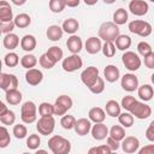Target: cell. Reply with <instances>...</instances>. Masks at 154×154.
I'll list each match as a JSON object with an SVG mask.
<instances>
[{"label": "cell", "instance_id": "44", "mask_svg": "<svg viewBox=\"0 0 154 154\" xmlns=\"http://www.w3.org/2000/svg\"><path fill=\"white\" fill-rule=\"evenodd\" d=\"M16 120V116H14V112L7 109L5 113L0 114V122L4 124V125H12Z\"/></svg>", "mask_w": 154, "mask_h": 154}, {"label": "cell", "instance_id": "56", "mask_svg": "<svg viewBox=\"0 0 154 154\" xmlns=\"http://www.w3.org/2000/svg\"><path fill=\"white\" fill-rule=\"evenodd\" d=\"M66 1V6L69 7H77L81 2V0H65Z\"/></svg>", "mask_w": 154, "mask_h": 154}, {"label": "cell", "instance_id": "54", "mask_svg": "<svg viewBox=\"0 0 154 154\" xmlns=\"http://www.w3.org/2000/svg\"><path fill=\"white\" fill-rule=\"evenodd\" d=\"M143 58H144V65L148 69H154V52L149 53L148 55H146Z\"/></svg>", "mask_w": 154, "mask_h": 154}, {"label": "cell", "instance_id": "14", "mask_svg": "<svg viewBox=\"0 0 154 154\" xmlns=\"http://www.w3.org/2000/svg\"><path fill=\"white\" fill-rule=\"evenodd\" d=\"M129 10L132 14L141 17L148 13L149 6L144 0H131L129 2Z\"/></svg>", "mask_w": 154, "mask_h": 154}, {"label": "cell", "instance_id": "38", "mask_svg": "<svg viewBox=\"0 0 154 154\" xmlns=\"http://www.w3.org/2000/svg\"><path fill=\"white\" fill-rule=\"evenodd\" d=\"M38 113L41 117H48L54 114V105L49 102H42L38 106Z\"/></svg>", "mask_w": 154, "mask_h": 154}, {"label": "cell", "instance_id": "43", "mask_svg": "<svg viewBox=\"0 0 154 154\" xmlns=\"http://www.w3.org/2000/svg\"><path fill=\"white\" fill-rule=\"evenodd\" d=\"M10 142H11L10 132L5 126H1L0 128V148H6L10 144Z\"/></svg>", "mask_w": 154, "mask_h": 154}, {"label": "cell", "instance_id": "23", "mask_svg": "<svg viewBox=\"0 0 154 154\" xmlns=\"http://www.w3.org/2000/svg\"><path fill=\"white\" fill-rule=\"evenodd\" d=\"M63 34H64V30L59 25H51V26H48V29L46 31L47 38L51 40V41H53V42L59 41L63 37Z\"/></svg>", "mask_w": 154, "mask_h": 154}, {"label": "cell", "instance_id": "40", "mask_svg": "<svg viewBox=\"0 0 154 154\" xmlns=\"http://www.w3.org/2000/svg\"><path fill=\"white\" fill-rule=\"evenodd\" d=\"M4 63H5V65L8 66V67H14V66H17L18 63H19V57H18L17 53L10 52V53H7V54L5 55Z\"/></svg>", "mask_w": 154, "mask_h": 154}, {"label": "cell", "instance_id": "53", "mask_svg": "<svg viewBox=\"0 0 154 154\" xmlns=\"http://www.w3.org/2000/svg\"><path fill=\"white\" fill-rule=\"evenodd\" d=\"M146 137H147L148 141L154 142V120H152L150 124H149V126L147 128V130H146Z\"/></svg>", "mask_w": 154, "mask_h": 154}, {"label": "cell", "instance_id": "21", "mask_svg": "<svg viewBox=\"0 0 154 154\" xmlns=\"http://www.w3.org/2000/svg\"><path fill=\"white\" fill-rule=\"evenodd\" d=\"M13 20V13L10 4L5 0L0 1V22H11Z\"/></svg>", "mask_w": 154, "mask_h": 154}, {"label": "cell", "instance_id": "18", "mask_svg": "<svg viewBox=\"0 0 154 154\" xmlns=\"http://www.w3.org/2000/svg\"><path fill=\"white\" fill-rule=\"evenodd\" d=\"M66 47H67V49L72 53V54H77V53H79L81 51H82V47H83V42H82V40H81V37L79 36H77V35H71L69 38H67V41H66Z\"/></svg>", "mask_w": 154, "mask_h": 154}, {"label": "cell", "instance_id": "15", "mask_svg": "<svg viewBox=\"0 0 154 154\" xmlns=\"http://www.w3.org/2000/svg\"><path fill=\"white\" fill-rule=\"evenodd\" d=\"M90 132H91L93 138L96 141H102L107 138V136L109 135V130L103 123H95V125L91 126Z\"/></svg>", "mask_w": 154, "mask_h": 154}, {"label": "cell", "instance_id": "61", "mask_svg": "<svg viewBox=\"0 0 154 154\" xmlns=\"http://www.w3.org/2000/svg\"><path fill=\"white\" fill-rule=\"evenodd\" d=\"M45 153H46V150H41V149H38L36 152V154H45Z\"/></svg>", "mask_w": 154, "mask_h": 154}, {"label": "cell", "instance_id": "46", "mask_svg": "<svg viewBox=\"0 0 154 154\" xmlns=\"http://www.w3.org/2000/svg\"><path fill=\"white\" fill-rule=\"evenodd\" d=\"M89 90H90L93 94H101V93L105 90V81H103L101 77H99V78L96 79V82H95L91 87H89Z\"/></svg>", "mask_w": 154, "mask_h": 154}, {"label": "cell", "instance_id": "22", "mask_svg": "<svg viewBox=\"0 0 154 154\" xmlns=\"http://www.w3.org/2000/svg\"><path fill=\"white\" fill-rule=\"evenodd\" d=\"M88 117L94 123H103L106 119V112L101 107H93L89 109Z\"/></svg>", "mask_w": 154, "mask_h": 154}, {"label": "cell", "instance_id": "10", "mask_svg": "<svg viewBox=\"0 0 154 154\" xmlns=\"http://www.w3.org/2000/svg\"><path fill=\"white\" fill-rule=\"evenodd\" d=\"M99 77H100V76H99V69L95 67V66H88V67H87L85 70H83L82 73H81V81H82L83 84L87 85L88 88L91 87V85L96 82V79H97Z\"/></svg>", "mask_w": 154, "mask_h": 154}, {"label": "cell", "instance_id": "9", "mask_svg": "<svg viewBox=\"0 0 154 154\" xmlns=\"http://www.w3.org/2000/svg\"><path fill=\"white\" fill-rule=\"evenodd\" d=\"M83 65V61H82V58L78 55V54H71L69 55L67 58H65L63 60V70L66 71V72H73V71H77L82 67Z\"/></svg>", "mask_w": 154, "mask_h": 154}, {"label": "cell", "instance_id": "6", "mask_svg": "<svg viewBox=\"0 0 154 154\" xmlns=\"http://www.w3.org/2000/svg\"><path fill=\"white\" fill-rule=\"evenodd\" d=\"M122 61L125 69H128L129 71H137L142 64L140 57L135 52H131V51H125V53L122 57Z\"/></svg>", "mask_w": 154, "mask_h": 154}, {"label": "cell", "instance_id": "36", "mask_svg": "<svg viewBox=\"0 0 154 154\" xmlns=\"http://www.w3.org/2000/svg\"><path fill=\"white\" fill-rule=\"evenodd\" d=\"M111 137H113L114 140L117 141H122L124 137H125V130H124V126H120V125H113L111 129H109V135Z\"/></svg>", "mask_w": 154, "mask_h": 154}, {"label": "cell", "instance_id": "35", "mask_svg": "<svg viewBox=\"0 0 154 154\" xmlns=\"http://www.w3.org/2000/svg\"><path fill=\"white\" fill-rule=\"evenodd\" d=\"M118 120H119L120 125L124 126V128H131L134 125V116L129 111L120 113L118 116Z\"/></svg>", "mask_w": 154, "mask_h": 154}, {"label": "cell", "instance_id": "58", "mask_svg": "<svg viewBox=\"0 0 154 154\" xmlns=\"http://www.w3.org/2000/svg\"><path fill=\"white\" fill-rule=\"evenodd\" d=\"M8 108L5 106V103L4 102H0V114H2V113H5L6 111H7Z\"/></svg>", "mask_w": 154, "mask_h": 154}, {"label": "cell", "instance_id": "55", "mask_svg": "<svg viewBox=\"0 0 154 154\" xmlns=\"http://www.w3.org/2000/svg\"><path fill=\"white\" fill-rule=\"evenodd\" d=\"M140 154H154V144H147L143 148L138 149Z\"/></svg>", "mask_w": 154, "mask_h": 154}, {"label": "cell", "instance_id": "62", "mask_svg": "<svg viewBox=\"0 0 154 154\" xmlns=\"http://www.w3.org/2000/svg\"><path fill=\"white\" fill-rule=\"evenodd\" d=\"M150 79H152V83H153V84H154V73H153V75H152V76H150Z\"/></svg>", "mask_w": 154, "mask_h": 154}, {"label": "cell", "instance_id": "34", "mask_svg": "<svg viewBox=\"0 0 154 154\" xmlns=\"http://www.w3.org/2000/svg\"><path fill=\"white\" fill-rule=\"evenodd\" d=\"M37 64V58L34 55V54H25L20 58V65L24 67V69H32L35 67Z\"/></svg>", "mask_w": 154, "mask_h": 154}, {"label": "cell", "instance_id": "26", "mask_svg": "<svg viewBox=\"0 0 154 154\" xmlns=\"http://www.w3.org/2000/svg\"><path fill=\"white\" fill-rule=\"evenodd\" d=\"M137 94H138L140 99L146 102V101L152 100L153 94H154V90H153V87L150 84H143V85H141V87L137 88Z\"/></svg>", "mask_w": 154, "mask_h": 154}, {"label": "cell", "instance_id": "19", "mask_svg": "<svg viewBox=\"0 0 154 154\" xmlns=\"http://www.w3.org/2000/svg\"><path fill=\"white\" fill-rule=\"evenodd\" d=\"M85 51L89 54H96L102 49V43H101V38L100 37H95L91 36L85 41Z\"/></svg>", "mask_w": 154, "mask_h": 154}, {"label": "cell", "instance_id": "29", "mask_svg": "<svg viewBox=\"0 0 154 154\" xmlns=\"http://www.w3.org/2000/svg\"><path fill=\"white\" fill-rule=\"evenodd\" d=\"M120 108L122 106L116 100H108L105 106V111L109 117H118L120 114Z\"/></svg>", "mask_w": 154, "mask_h": 154}, {"label": "cell", "instance_id": "51", "mask_svg": "<svg viewBox=\"0 0 154 154\" xmlns=\"http://www.w3.org/2000/svg\"><path fill=\"white\" fill-rule=\"evenodd\" d=\"M14 26H16V24H14L13 20H11V22H0V30L5 35L12 32V30L14 29Z\"/></svg>", "mask_w": 154, "mask_h": 154}, {"label": "cell", "instance_id": "47", "mask_svg": "<svg viewBox=\"0 0 154 154\" xmlns=\"http://www.w3.org/2000/svg\"><path fill=\"white\" fill-rule=\"evenodd\" d=\"M137 51H138V53H140L142 57H146V55H148L149 53L153 52V51H152V46H150L148 42H146V41H141V42L137 45Z\"/></svg>", "mask_w": 154, "mask_h": 154}, {"label": "cell", "instance_id": "57", "mask_svg": "<svg viewBox=\"0 0 154 154\" xmlns=\"http://www.w3.org/2000/svg\"><path fill=\"white\" fill-rule=\"evenodd\" d=\"M16 6H22V5H24L25 2H26V0H11Z\"/></svg>", "mask_w": 154, "mask_h": 154}, {"label": "cell", "instance_id": "60", "mask_svg": "<svg viewBox=\"0 0 154 154\" xmlns=\"http://www.w3.org/2000/svg\"><path fill=\"white\" fill-rule=\"evenodd\" d=\"M103 2H105V4H107V5H111V4L116 2V0H103Z\"/></svg>", "mask_w": 154, "mask_h": 154}, {"label": "cell", "instance_id": "59", "mask_svg": "<svg viewBox=\"0 0 154 154\" xmlns=\"http://www.w3.org/2000/svg\"><path fill=\"white\" fill-rule=\"evenodd\" d=\"M83 1H84L85 5H88V6H93V5H95L99 0H83Z\"/></svg>", "mask_w": 154, "mask_h": 154}, {"label": "cell", "instance_id": "25", "mask_svg": "<svg viewBox=\"0 0 154 154\" xmlns=\"http://www.w3.org/2000/svg\"><path fill=\"white\" fill-rule=\"evenodd\" d=\"M20 47L25 52H32L36 48V38L34 35H24L20 40Z\"/></svg>", "mask_w": 154, "mask_h": 154}, {"label": "cell", "instance_id": "42", "mask_svg": "<svg viewBox=\"0 0 154 154\" xmlns=\"http://www.w3.org/2000/svg\"><path fill=\"white\" fill-rule=\"evenodd\" d=\"M40 143H41V138L36 134H31L26 138V147L29 149H31V150H36L40 147Z\"/></svg>", "mask_w": 154, "mask_h": 154}, {"label": "cell", "instance_id": "8", "mask_svg": "<svg viewBox=\"0 0 154 154\" xmlns=\"http://www.w3.org/2000/svg\"><path fill=\"white\" fill-rule=\"evenodd\" d=\"M73 101L67 95H60L54 102V114L55 116H64L66 112L72 107Z\"/></svg>", "mask_w": 154, "mask_h": 154}, {"label": "cell", "instance_id": "11", "mask_svg": "<svg viewBox=\"0 0 154 154\" xmlns=\"http://www.w3.org/2000/svg\"><path fill=\"white\" fill-rule=\"evenodd\" d=\"M120 147H122L124 153L132 154V153L138 152V149H140V141L135 136H125L122 140Z\"/></svg>", "mask_w": 154, "mask_h": 154}, {"label": "cell", "instance_id": "27", "mask_svg": "<svg viewBox=\"0 0 154 154\" xmlns=\"http://www.w3.org/2000/svg\"><path fill=\"white\" fill-rule=\"evenodd\" d=\"M22 93L18 90V89H11V90H7L6 91V95H5V99H6V102L10 103V105H19L20 101H22Z\"/></svg>", "mask_w": 154, "mask_h": 154}, {"label": "cell", "instance_id": "24", "mask_svg": "<svg viewBox=\"0 0 154 154\" xmlns=\"http://www.w3.org/2000/svg\"><path fill=\"white\" fill-rule=\"evenodd\" d=\"M2 45H4V47H5L6 49L12 51V49H14V48L18 47V45H19V37H18L16 34H13V32L6 34V35L4 36Z\"/></svg>", "mask_w": 154, "mask_h": 154}, {"label": "cell", "instance_id": "32", "mask_svg": "<svg viewBox=\"0 0 154 154\" xmlns=\"http://www.w3.org/2000/svg\"><path fill=\"white\" fill-rule=\"evenodd\" d=\"M128 18H129V14H128V11L125 8H118L116 10V12L113 13V22L117 24V25H123L128 22Z\"/></svg>", "mask_w": 154, "mask_h": 154}, {"label": "cell", "instance_id": "52", "mask_svg": "<svg viewBox=\"0 0 154 154\" xmlns=\"http://www.w3.org/2000/svg\"><path fill=\"white\" fill-rule=\"evenodd\" d=\"M106 143H107V146L112 149V152L118 150V149H119V147H120L119 141L114 140V138H113V137H111V136H107V138H106Z\"/></svg>", "mask_w": 154, "mask_h": 154}, {"label": "cell", "instance_id": "2", "mask_svg": "<svg viewBox=\"0 0 154 154\" xmlns=\"http://www.w3.org/2000/svg\"><path fill=\"white\" fill-rule=\"evenodd\" d=\"M97 35L101 40L103 41H112L114 42L116 38L120 35L119 34V28L114 22H105L100 25Z\"/></svg>", "mask_w": 154, "mask_h": 154}, {"label": "cell", "instance_id": "49", "mask_svg": "<svg viewBox=\"0 0 154 154\" xmlns=\"http://www.w3.org/2000/svg\"><path fill=\"white\" fill-rule=\"evenodd\" d=\"M38 63H40V65H41V67H43V69H47V70H49V69H52V67H54V65H55V63H53L49 58H48V55L45 53V54H42L41 57H40V59H38Z\"/></svg>", "mask_w": 154, "mask_h": 154}, {"label": "cell", "instance_id": "63", "mask_svg": "<svg viewBox=\"0 0 154 154\" xmlns=\"http://www.w3.org/2000/svg\"><path fill=\"white\" fill-rule=\"evenodd\" d=\"M149 1H152V2H154V0H149Z\"/></svg>", "mask_w": 154, "mask_h": 154}, {"label": "cell", "instance_id": "31", "mask_svg": "<svg viewBox=\"0 0 154 154\" xmlns=\"http://www.w3.org/2000/svg\"><path fill=\"white\" fill-rule=\"evenodd\" d=\"M13 22H14V24H16L17 28L24 29V28H28V26L31 24V18H30V16L26 14V13H19V14H17V16L14 17Z\"/></svg>", "mask_w": 154, "mask_h": 154}, {"label": "cell", "instance_id": "20", "mask_svg": "<svg viewBox=\"0 0 154 154\" xmlns=\"http://www.w3.org/2000/svg\"><path fill=\"white\" fill-rule=\"evenodd\" d=\"M119 76H120V72H119V69L116 66V65H107L103 70V77L107 82L109 83H114L119 79Z\"/></svg>", "mask_w": 154, "mask_h": 154}, {"label": "cell", "instance_id": "17", "mask_svg": "<svg viewBox=\"0 0 154 154\" xmlns=\"http://www.w3.org/2000/svg\"><path fill=\"white\" fill-rule=\"evenodd\" d=\"M91 120L90 119H87V118H79L76 120V124H75V131L77 135L79 136H85L89 134V131L91 130Z\"/></svg>", "mask_w": 154, "mask_h": 154}, {"label": "cell", "instance_id": "37", "mask_svg": "<svg viewBox=\"0 0 154 154\" xmlns=\"http://www.w3.org/2000/svg\"><path fill=\"white\" fill-rule=\"evenodd\" d=\"M116 45L112 41H105V43L102 45V53L106 58H113L116 55Z\"/></svg>", "mask_w": 154, "mask_h": 154}, {"label": "cell", "instance_id": "13", "mask_svg": "<svg viewBox=\"0 0 154 154\" xmlns=\"http://www.w3.org/2000/svg\"><path fill=\"white\" fill-rule=\"evenodd\" d=\"M120 84H122V88L125 91L131 93V91H135L138 88V78L134 73H125L122 77Z\"/></svg>", "mask_w": 154, "mask_h": 154}, {"label": "cell", "instance_id": "12", "mask_svg": "<svg viewBox=\"0 0 154 154\" xmlns=\"http://www.w3.org/2000/svg\"><path fill=\"white\" fill-rule=\"evenodd\" d=\"M18 87V78L12 73L2 72L0 75V88L5 91L11 89H17Z\"/></svg>", "mask_w": 154, "mask_h": 154}, {"label": "cell", "instance_id": "5", "mask_svg": "<svg viewBox=\"0 0 154 154\" xmlns=\"http://www.w3.org/2000/svg\"><path fill=\"white\" fill-rule=\"evenodd\" d=\"M54 128H55V120L53 116L41 117L36 123V130L38 131L40 135H43V136L51 135L54 131Z\"/></svg>", "mask_w": 154, "mask_h": 154}, {"label": "cell", "instance_id": "4", "mask_svg": "<svg viewBox=\"0 0 154 154\" xmlns=\"http://www.w3.org/2000/svg\"><path fill=\"white\" fill-rule=\"evenodd\" d=\"M36 112H37L36 105L32 101H25L20 107V118H22L23 123L31 124V123L36 122V119H37Z\"/></svg>", "mask_w": 154, "mask_h": 154}, {"label": "cell", "instance_id": "1", "mask_svg": "<svg viewBox=\"0 0 154 154\" xmlns=\"http://www.w3.org/2000/svg\"><path fill=\"white\" fill-rule=\"evenodd\" d=\"M48 148L53 154H67L71 150V143L67 138L54 135L48 140Z\"/></svg>", "mask_w": 154, "mask_h": 154}, {"label": "cell", "instance_id": "33", "mask_svg": "<svg viewBox=\"0 0 154 154\" xmlns=\"http://www.w3.org/2000/svg\"><path fill=\"white\" fill-rule=\"evenodd\" d=\"M116 47L119 51H128V48H130L131 46V38L128 35H119L116 38Z\"/></svg>", "mask_w": 154, "mask_h": 154}, {"label": "cell", "instance_id": "28", "mask_svg": "<svg viewBox=\"0 0 154 154\" xmlns=\"http://www.w3.org/2000/svg\"><path fill=\"white\" fill-rule=\"evenodd\" d=\"M61 28H63V30H64L65 32H67V34H70V35H73V34L78 30L79 23H78V20L75 19V18H67V19H65V20L63 22Z\"/></svg>", "mask_w": 154, "mask_h": 154}, {"label": "cell", "instance_id": "48", "mask_svg": "<svg viewBox=\"0 0 154 154\" xmlns=\"http://www.w3.org/2000/svg\"><path fill=\"white\" fill-rule=\"evenodd\" d=\"M88 153L89 154H109V153H112V149L107 144H102V146H99V147L90 148L88 150Z\"/></svg>", "mask_w": 154, "mask_h": 154}, {"label": "cell", "instance_id": "41", "mask_svg": "<svg viewBox=\"0 0 154 154\" xmlns=\"http://www.w3.org/2000/svg\"><path fill=\"white\" fill-rule=\"evenodd\" d=\"M66 6L65 0H49V10L53 13H60Z\"/></svg>", "mask_w": 154, "mask_h": 154}, {"label": "cell", "instance_id": "39", "mask_svg": "<svg viewBox=\"0 0 154 154\" xmlns=\"http://www.w3.org/2000/svg\"><path fill=\"white\" fill-rule=\"evenodd\" d=\"M60 124L65 130H71L75 128L76 124V118L71 114H64L60 119Z\"/></svg>", "mask_w": 154, "mask_h": 154}, {"label": "cell", "instance_id": "7", "mask_svg": "<svg viewBox=\"0 0 154 154\" xmlns=\"http://www.w3.org/2000/svg\"><path fill=\"white\" fill-rule=\"evenodd\" d=\"M135 118L137 119H147L150 117L152 114V108L150 106H148L147 103L144 102H141V101H135L134 105L131 106L130 111H129Z\"/></svg>", "mask_w": 154, "mask_h": 154}, {"label": "cell", "instance_id": "30", "mask_svg": "<svg viewBox=\"0 0 154 154\" xmlns=\"http://www.w3.org/2000/svg\"><path fill=\"white\" fill-rule=\"evenodd\" d=\"M46 54L48 55V58H49L53 63L57 64L58 61H60V60L63 59L64 52H63V49H61L60 47H58V46H52V47L48 48V51L46 52Z\"/></svg>", "mask_w": 154, "mask_h": 154}, {"label": "cell", "instance_id": "45", "mask_svg": "<svg viewBox=\"0 0 154 154\" xmlns=\"http://www.w3.org/2000/svg\"><path fill=\"white\" fill-rule=\"evenodd\" d=\"M12 132H13V135H14L16 138L22 140V138H24V137L26 136V134H28V129H26V126L23 125V124H16V125L13 126Z\"/></svg>", "mask_w": 154, "mask_h": 154}, {"label": "cell", "instance_id": "50", "mask_svg": "<svg viewBox=\"0 0 154 154\" xmlns=\"http://www.w3.org/2000/svg\"><path fill=\"white\" fill-rule=\"evenodd\" d=\"M135 101H136V99H135L134 96H131V95H126V96H124V97L122 99L120 106H122L125 111H130V108H131V106L134 105Z\"/></svg>", "mask_w": 154, "mask_h": 154}, {"label": "cell", "instance_id": "16", "mask_svg": "<svg viewBox=\"0 0 154 154\" xmlns=\"http://www.w3.org/2000/svg\"><path fill=\"white\" fill-rule=\"evenodd\" d=\"M43 79V73L38 69H29L25 73V81L30 85H38Z\"/></svg>", "mask_w": 154, "mask_h": 154}, {"label": "cell", "instance_id": "3", "mask_svg": "<svg viewBox=\"0 0 154 154\" xmlns=\"http://www.w3.org/2000/svg\"><path fill=\"white\" fill-rule=\"evenodd\" d=\"M129 30H130V32L136 34L141 37H147L152 34L153 28H152L150 23H148L146 20L135 19V20H131L129 23Z\"/></svg>", "mask_w": 154, "mask_h": 154}]
</instances>
